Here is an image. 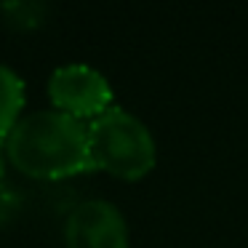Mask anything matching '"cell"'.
I'll return each mask as SVG.
<instances>
[{
	"mask_svg": "<svg viewBox=\"0 0 248 248\" xmlns=\"http://www.w3.org/2000/svg\"><path fill=\"white\" fill-rule=\"evenodd\" d=\"M6 160H8V155H6V144L0 141V184H3V176H6Z\"/></svg>",
	"mask_w": 248,
	"mask_h": 248,
	"instance_id": "cell-7",
	"label": "cell"
},
{
	"mask_svg": "<svg viewBox=\"0 0 248 248\" xmlns=\"http://www.w3.org/2000/svg\"><path fill=\"white\" fill-rule=\"evenodd\" d=\"M67 248H128V221L109 200H83L64 221Z\"/></svg>",
	"mask_w": 248,
	"mask_h": 248,
	"instance_id": "cell-4",
	"label": "cell"
},
{
	"mask_svg": "<svg viewBox=\"0 0 248 248\" xmlns=\"http://www.w3.org/2000/svg\"><path fill=\"white\" fill-rule=\"evenodd\" d=\"M88 157L91 168L134 182L155 168L157 144L144 120L112 104L88 123Z\"/></svg>",
	"mask_w": 248,
	"mask_h": 248,
	"instance_id": "cell-2",
	"label": "cell"
},
{
	"mask_svg": "<svg viewBox=\"0 0 248 248\" xmlns=\"http://www.w3.org/2000/svg\"><path fill=\"white\" fill-rule=\"evenodd\" d=\"M48 99L54 109L78 120H93L112 107V86L91 64H62L48 78Z\"/></svg>",
	"mask_w": 248,
	"mask_h": 248,
	"instance_id": "cell-3",
	"label": "cell"
},
{
	"mask_svg": "<svg viewBox=\"0 0 248 248\" xmlns=\"http://www.w3.org/2000/svg\"><path fill=\"white\" fill-rule=\"evenodd\" d=\"M16 171L32 179H64L91 171L88 125L59 109H35L19 118L6 139Z\"/></svg>",
	"mask_w": 248,
	"mask_h": 248,
	"instance_id": "cell-1",
	"label": "cell"
},
{
	"mask_svg": "<svg viewBox=\"0 0 248 248\" xmlns=\"http://www.w3.org/2000/svg\"><path fill=\"white\" fill-rule=\"evenodd\" d=\"M24 99H27L24 80L8 64H0V141L3 144L22 118Z\"/></svg>",
	"mask_w": 248,
	"mask_h": 248,
	"instance_id": "cell-5",
	"label": "cell"
},
{
	"mask_svg": "<svg viewBox=\"0 0 248 248\" xmlns=\"http://www.w3.org/2000/svg\"><path fill=\"white\" fill-rule=\"evenodd\" d=\"M11 211H16V198L11 195V189L0 184V221H6L11 216Z\"/></svg>",
	"mask_w": 248,
	"mask_h": 248,
	"instance_id": "cell-6",
	"label": "cell"
}]
</instances>
